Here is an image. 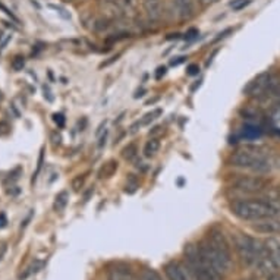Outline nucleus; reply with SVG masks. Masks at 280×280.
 I'll list each match as a JSON object with an SVG mask.
<instances>
[{
	"label": "nucleus",
	"mask_w": 280,
	"mask_h": 280,
	"mask_svg": "<svg viewBox=\"0 0 280 280\" xmlns=\"http://www.w3.org/2000/svg\"><path fill=\"white\" fill-rule=\"evenodd\" d=\"M252 229L260 232V234H266V235L268 234V235H272V234L279 232L280 223H278V222L274 220V217H272V218H264V220H258L257 224H252Z\"/></svg>",
	"instance_id": "12"
},
{
	"label": "nucleus",
	"mask_w": 280,
	"mask_h": 280,
	"mask_svg": "<svg viewBox=\"0 0 280 280\" xmlns=\"http://www.w3.org/2000/svg\"><path fill=\"white\" fill-rule=\"evenodd\" d=\"M140 280H162L160 274L151 268H144L140 274Z\"/></svg>",
	"instance_id": "21"
},
{
	"label": "nucleus",
	"mask_w": 280,
	"mask_h": 280,
	"mask_svg": "<svg viewBox=\"0 0 280 280\" xmlns=\"http://www.w3.org/2000/svg\"><path fill=\"white\" fill-rule=\"evenodd\" d=\"M229 162L234 168L246 169L256 173H268L278 166L276 157L270 151L254 146L242 147L234 151Z\"/></svg>",
	"instance_id": "2"
},
{
	"label": "nucleus",
	"mask_w": 280,
	"mask_h": 280,
	"mask_svg": "<svg viewBox=\"0 0 280 280\" xmlns=\"http://www.w3.org/2000/svg\"><path fill=\"white\" fill-rule=\"evenodd\" d=\"M120 12L122 15H132L136 10V0H110Z\"/></svg>",
	"instance_id": "14"
},
{
	"label": "nucleus",
	"mask_w": 280,
	"mask_h": 280,
	"mask_svg": "<svg viewBox=\"0 0 280 280\" xmlns=\"http://www.w3.org/2000/svg\"><path fill=\"white\" fill-rule=\"evenodd\" d=\"M250 3H251V0H234V2L230 3V6H232L234 10H240V9H244L245 6H248Z\"/></svg>",
	"instance_id": "24"
},
{
	"label": "nucleus",
	"mask_w": 280,
	"mask_h": 280,
	"mask_svg": "<svg viewBox=\"0 0 280 280\" xmlns=\"http://www.w3.org/2000/svg\"><path fill=\"white\" fill-rule=\"evenodd\" d=\"M116 169H118V163L112 160V162H108V163L100 169L98 174H100V178H110Z\"/></svg>",
	"instance_id": "18"
},
{
	"label": "nucleus",
	"mask_w": 280,
	"mask_h": 280,
	"mask_svg": "<svg viewBox=\"0 0 280 280\" xmlns=\"http://www.w3.org/2000/svg\"><path fill=\"white\" fill-rule=\"evenodd\" d=\"M235 248H236L239 257L246 264H257L261 257L266 256L264 242L258 239L246 235H236L235 236Z\"/></svg>",
	"instance_id": "5"
},
{
	"label": "nucleus",
	"mask_w": 280,
	"mask_h": 280,
	"mask_svg": "<svg viewBox=\"0 0 280 280\" xmlns=\"http://www.w3.org/2000/svg\"><path fill=\"white\" fill-rule=\"evenodd\" d=\"M144 12L151 22L160 21L163 15V0H142Z\"/></svg>",
	"instance_id": "10"
},
{
	"label": "nucleus",
	"mask_w": 280,
	"mask_h": 280,
	"mask_svg": "<svg viewBox=\"0 0 280 280\" xmlns=\"http://www.w3.org/2000/svg\"><path fill=\"white\" fill-rule=\"evenodd\" d=\"M270 81H272V74L270 72H262L246 84V86L244 88V94L248 96V97L261 98V97H264L267 88L270 86Z\"/></svg>",
	"instance_id": "7"
},
{
	"label": "nucleus",
	"mask_w": 280,
	"mask_h": 280,
	"mask_svg": "<svg viewBox=\"0 0 280 280\" xmlns=\"http://www.w3.org/2000/svg\"><path fill=\"white\" fill-rule=\"evenodd\" d=\"M108 280H140L136 279L130 270L126 268H122V267H114V268H110L108 270Z\"/></svg>",
	"instance_id": "13"
},
{
	"label": "nucleus",
	"mask_w": 280,
	"mask_h": 280,
	"mask_svg": "<svg viewBox=\"0 0 280 280\" xmlns=\"http://www.w3.org/2000/svg\"><path fill=\"white\" fill-rule=\"evenodd\" d=\"M185 260H186V268L190 274L195 280H222V276L217 274L213 268H210L198 252V246L192 244L185 245Z\"/></svg>",
	"instance_id": "4"
},
{
	"label": "nucleus",
	"mask_w": 280,
	"mask_h": 280,
	"mask_svg": "<svg viewBox=\"0 0 280 280\" xmlns=\"http://www.w3.org/2000/svg\"><path fill=\"white\" fill-rule=\"evenodd\" d=\"M185 56H180V58H176V60H172L170 64H172V66H178V65H180V64H184L185 62Z\"/></svg>",
	"instance_id": "29"
},
{
	"label": "nucleus",
	"mask_w": 280,
	"mask_h": 280,
	"mask_svg": "<svg viewBox=\"0 0 280 280\" xmlns=\"http://www.w3.org/2000/svg\"><path fill=\"white\" fill-rule=\"evenodd\" d=\"M160 150V141L157 140V138H151L148 140L147 142H146V146H144V156L147 157V158H150V157H154L156 156V152Z\"/></svg>",
	"instance_id": "15"
},
{
	"label": "nucleus",
	"mask_w": 280,
	"mask_h": 280,
	"mask_svg": "<svg viewBox=\"0 0 280 280\" xmlns=\"http://www.w3.org/2000/svg\"><path fill=\"white\" fill-rule=\"evenodd\" d=\"M200 2H201L202 4H206V6H207V4H213V3L218 2V0H200Z\"/></svg>",
	"instance_id": "32"
},
{
	"label": "nucleus",
	"mask_w": 280,
	"mask_h": 280,
	"mask_svg": "<svg viewBox=\"0 0 280 280\" xmlns=\"http://www.w3.org/2000/svg\"><path fill=\"white\" fill-rule=\"evenodd\" d=\"M64 2H72V0H64Z\"/></svg>",
	"instance_id": "34"
},
{
	"label": "nucleus",
	"mask_w": 280,
	"mask_h": 280,
	"mask_svg": "<svg viewBox=\"0 0 280 280\" xmlns=\"http://www.w3.org/2000/svg\"><path fill=\"white\" fill-rule=\"evenodd\" d=\"M160 114H162V108H154V110H151L150 113L144 114V118H142L140 122H136V125H134V126H146V125H150L151 122H154L157 118H160Z\"/></svg>",
	"instance_id": "16"
},
{
	"label": "nucleus",
	"mask_w": 280,
	"mask_h": 280,
	"mask_svg": "<svg viewBox=\"0 0 280 280\" xmlns=\"http://www.w3.org/2000/svg\"><path fill=\"white\" fill-rule=\"evenodd\" d=\"M6 223H8L6 216L3 214V213H0V229H2V228H4V226H6Z\"/></svg>",
	"instance_id": "31"
},
{
	"label": "nucleus",
	"mask_w": 280,
	"mask_h": 280,
	"mask_svg": "<svg viewBox=\"0 0 280 280\" xmlns=\"http://www.w3.org/2000/svg\"><path fill=\"white\" fill-rule=\"evenodd\" d=\"M136 152H138L136 146H135L134 142H130V144H128V147H125V148L122 150V157H124L125 160H132V158L136 157Z\"/></svg>",
	"instance_id": "20"
},
{
	"label": "nucleus",
	"mask_w": 280,
	"mask_h": 280,
	"mask_svg": "<svg viewBox=\"0 0 280 280\" xmlns=\"http://www.w3.org/2000/svg\"><path fill=\"white\" fill-rule=\"evenodd\" d=\"M164 74H166V68H164V66H160V68L157 69L156 78H157V80H160V78H162V75H164Z\"/></svg>",
	"instance_id": "28"
},
{
	"label": "nucleus",
	"mask_w": 280,
	"mask_h": 280,
	"mask_svg": "<svg viewBox=\"0 0 280 280\" xmlns=\"http://www.w3.org/2000/svg\"><path fill=\"white\" fill-rule=\"evenodd\" d=\"M173 8L180 21H188L194 16V0H173Z\"/></svg>",
	"instance_id": "9"
},
{
	"label": "nucleus",
	"mask_w": 280,
	"mask_h": 280,
	"mask_svg": "<svg viewBox=\"0 0 280 280\" xmlns=\"http://www.w3.org/2000/svg\"><path fill=\"white\" fill-rule=\"evenodd\" d=\"M53 120L58 124L59 128H64V126H65V118H64V114H60V113H59V114H58V113L53 114Z\"/></svg>",
	"instance_id": "25"
},
{
	"label": "nucleus",
	"mask_w": 280,
	"mask_h": 280,
	"mask_svg": "<svg viewBox=\"0 0 280 280\" xmlns=\"http://www.w3.org/2000/svg\"><path fill=\"white\" fill-rule=\"evenodd\" d=\"M232 214L240 220L258 222L276 217L280 213V198L268 200H236L230 204Z\"/></svg>",
	"instance_id": "3"
},
{
	"label": "nucleus",
	"mask_w": 280,
	"mask_h": 280,
	"mask_svg": "<svg viewBox=\"0 0 280 280\" xmlns=\"http://www.w3.org/2000/svg\"><path fill=\"white\" fill-rule=\"evenodd\" d=\"M186 74L188 75H191V76H195V75H198L200 74V66L196 65V64H192V65L188 66V69H186Z\"/></svg>",
	"instance_id": "26"
},
{
	"label": "nucleus",
	"mask_w": 280,
	"mask_h": 280,
	"mask_svg": "<svg viewBox=\"0 0 280 280\" xmlns=\"http://www.w3.org/2000/svg\"><path fill=\"white\" fill-rule=\"evenodd\" d=\"M66 204H68V192H66V191H62V192H59V194L56 195L54 202H53V208H54L56 212H64Z\"/></svg>",
	"instance_id": "17"
},
{
	"label": "nucleus",
	"mask_w": 280,
	"mask_h": 280,
	"mask_svg": "<svg viewBox=\"0 0 280 280\" xmlns=\"http://www.w3.org/2000/svg\"><path fill=\"white\" fill-rule=\"evenodd\" d=\"M119 58H120V53H119V54H116V56H113V58H112L110 60H108V62L102 64V68H103V66H108V65H110V64H113V62H114V60H118Z\"/></svg>",
	"instance_id": "30"
},
{
	"label": "nucleus",
	"mask_w": 280,
	"mask_h": 280,
	"mask_svg": "<svg viewBox=\"0 0 280 280\" xmlns=\"http://www.w3.org/2000/svg\"><path fill=\"white\" fill-rule=\"evenodd\" d=\"M9 130H10V126H9L6 122H0V136H2V135H6Z\"/></svg>",
	"instance_id": "27"
},
{
	"label": "nucleus",
	"mask_w": 280,
	"mask_h": 280,
	"mask_svg": "<svg viewBox=\"0 0 280 280\" xmlns=\"http://www.w3.org/2000/svg\"><path fill=\"white\" fill-rule=\"evenodd\" d=\"M198 252L202 261L217 274L224 276L232 268V252L226 236L220 230H212L206 240L198 244Z\"/></svg>",
	"instance_id": "1"
},
{
	"label": "nucleus",
	"mask_w": 280,
	"mask_h": 280,
	"mask_svg": "<svg viewBox=\"0 0 280 280\" xmlns=\"http://www.w3.org/2000/svg\"><path fill=\"white\" fill-rule=\"evenodd\" d=\"M261 135V130L257 126H251V125H246L244 126L242 130V136L246 138V140H252V138H258Z\"/></svg>",
	"instance_id": "19"
},
{
	"label": "nucleus",
	"mask_w": 280,
	"mask_h": 280,
	"mask_svg": "<svg viewBox=\"0 0 280 280\" xmlns=\"http://www.w3.org/2000/svg\"><path fill=\"white\" fill-rule=\"evenodd\" d=\"M10 66H12V69H14L15 72H20V70L24 69V66H25V59H24L22 56H15V58L12 59Z\"/></svg>",
	"instance_id": "23"
},
{
	"label": "nucleus",
	"mask_w": 280,
	"mask_h": 280,
	"mask_svg": "<svg viewBox=\"0 0 280 280\" xmlns=\"http://www.w3.org/2000/svg\"><path fill=\"white\" fill-rule=\"evenodd\" d=\"M264 248L268 258L273 261L276 268L280 270V240L276 238H267L264 240Z\"/></svg>",
	"instance_id": "11"
},
{
	"label": "nucleus",
	"mask_w": 280,
	"mask_h": 280,
	"mask_svg": "<svg viewBox=\"0 0 280 280\" xmlns=\"http://www.w3.org/2000/svg\"><path fill=\"white\" fill-rule=\"evenodd\" d=\"M164 273L169 280H191V274L186 268V266L178 262V261H170L164 266Z\"/></svg>",
	"instance_id": "8"
},
{
	"label": "nucleus",
	"mask_w": 280,
	"mask_h": 280,
	"mask_svg": "<svg viewBox=\"0 0 280 280\" xmlns=\"http://www.w3.org/2000/svg\"><path fill=\"white\" fill-rule=\"evenodd\" d=\"M232 186L240 192L254 194V192H261L267 190L268 182L262 179L261 176H238L232 180Z\"/></svg>",
	"instance_id": "6"
},
{
	"label": "nucleus",
	"mask_w": 280,
	"mask_h": 280,
	"mask_svg": "<svg viewBox=\"0 0 280 280\" xmlns=\"http://www.w3.org/2000/svg\"><path fill=\"white\" fill-rule=\"evenodd\" d=\"M84 182H86V174H78V176H75V178L72 179V182H70L72 190L78 192V191L84 186Z\"/></svg>",
	"instance_id": "22"
},
{
	"label": "nucleus",
	"mask_w": 280,
	"mask_h": 280,
	"mask_svg": "<svg viewBox=\"0 0 280 280\" xmlns=\"http://www.w3.org/2000/svg\"><path fill=\"white\" fill-rule=\"evenodd\" d=\"M2 100H3V94H2V91H0V103H2Z\"/></svg>",
	"instance_id": "33"
}]
</instances>
